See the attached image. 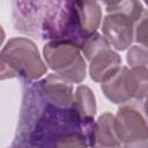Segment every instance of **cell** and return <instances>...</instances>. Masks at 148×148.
Returning a JSON list of instances; mask_svg holds the SVG:
<instances>
[{"label":"cell","mask_w":148,"mask_h":148,"mask_svg":"<svg viewBox=\"0 0 148 148\" xmlns=\"http://www.w3.org/2000/svg\"><path fill=\"white\" fill-rule=\"evenodd\" d=\"M5 31H3V29H2V27L0 25V46H1V44L3 43V40H5Z\"/></svg>","instance_id":"e0dca14e"},{"label":"cell","mask_w":148,"mask_h":148,"mask_svg":"<svg viewBox=\"0 0 148 148\" xmlns=\"http://www.w3.org/2000/svg\"><path fill=\"white\" fill-rule=\"evenodd\" d=\"M9 148H35V147H29V146H16V145H13L12 147Z\"/></svg>","instance_id":"ac0fdd59"},{"label":"cell","mask_w":148,"mask_h":148,"mask_svg":"<svg viewBox=\"0 0 148 148\" xmlns=\"http://www.w3.org/2000/svg\"><path fill=\"white\" fill-rule=\"evenodd\" d=\"M80 51L89 61V74L95 82L103 83L120 67L121 58L114 52L103 35L95 32L81 45Z\"/></svg>","instance_id":"8992f818"},{"label":"cell","mask_w":148,"mask_h":148,"mask_svg":"<svg viewBox=\"0 0 148 148\" xmlns=\"http://www.w3.org/2000/svg\"><path fill=\"white\" fill-rule=\"evenodd\" d=\"M90 127L81 121L73 104L58 106L45 97L38 81L27 82L13 145L54 148L59 140L71 134L80 133L88 139Z\"/></svg>","instance_id":"6da1fadb"},{"label":"cell","mask_w":148,"mask_h":148,"mask_svg":"<svg viewBox=\"0 0 148 148\" xmlns=\"http://www.w3.org/2000/svg\"><path fill=\"white\" fill-rule=\"evenodd\" d=\"M46 5L47 1L13 2V22L16 30L39 37Z\"/></svg>","instance_id":"9c48e42d"},{"label":"cell","mask_w":148,"mask_h":148,"mask_svg":"<svg viewBox=\"0 0 148 148\" xmlns=\"http://www.w3.org/2000/svg\"><path fill=\"white\" fill-rule=\"evenodd\" d=\"M126 60L131 68H147L148 65V52L147 46L133 45L130 47Z\"/></svg>","instance_id":"5bb4252c"},{"label":"cell","mask_w":148,"mask_h":148,"mask_svg":"<svg viewBox=\"0 0 148 148\" xmlns=\"http://www.w3.org/2000/svg\"><path fill=\"white\" fill-rule=\"evenodd\" d=\"M147 68H128L120 66L119 69L105 82L102 90L105 97L114 104H123L131 99L143 101L147 95Z\"/></svg>","instance_id":"5b68a950"},{"label":"cell","mask_w":148,"mask_h":148,"mask_svg":"<svg viewBox=\"0 0 148 148\" xmlns=\"http://www.w3.org/2000/svg\"><path fill=\"white\" fill-rule=\"evenodd\" d=\"M102 9L96 1H47L40 38L50 42H67L79 49L84 40L97 32Z\"/></svg>","instance_id":"7a4b0ae2"},{"label":"cell","mask_w":148,"mask_h":148,"mask_svg":"<svg viewBox=\"0 0 148 148\" xmlns=\"http://www.w3.org/2000/svg\"><path fill=\"white\" fill-rule=\"evenodd\" d=\"M73 108L84 125H92L96 114V99L89 87L81 84L76 88L75 95L73 96Z\"/></svg>","instance_id":"7c38bea8"},{"label":"cell","mask_w":148,"mask_h":148,"mask_svg":"<svg viewBox=\"0 0 148 148\" xmlns=\"http://www.w3.org/2000/svg\"><path fill=\"white\" fill-rule=\"evenodd\" d=\"M54 148H89L88 139L80 133L71 134L59 140Z\"/></svg>","instance_id":"9a60e30c"},{"label":"cell","mask_w":148,"mask_h":148,"mask_svg":"<svg viewBox=\"0 0 148 148\" xmlns=\"http://www.w3.org/2000/svg\"><path fill=\"white\" fill-rule=\"evenodd\" d=\"M47 71L36 44L24 37L10 38L0 52V81L20 77L31 82Z\"/></svg>","instance_id":"3957f363"},{"label":"cell","mask_w":148,"mask_h":148,"mask_svg":"<svg viewBox=\"0 0 148 148\" xmlns=\"http://www.w3.org/2000/svg\"><path fill=\"white\" fill-rule=\"evenodd\" d=\"M123 148H148L147 121L139 104H124L114 116Z\"/></svg>","instance_id":"52a82bcc"},{"label":"cell","mask_w":148,"mask_h":148,"mask_svg":"<svg viewBox=\"0 0 148 148\" xmlns=\"http://www.w3.org/2000/svg\"><path fill=\"white\" fill-rule=\"evenodd\" d=\"M135 23L136 21L133 17L123 12H108L102 25L103 37L106 39L110 46H113L118 51H124L130 47L134 40Z\"/></svg>","instance_id":"ba28073f"},{"label":"cell","mask_w":148,"mask_h":148,"mask_svg":"<svg viewBox=\"0 0 148 148\" xmlns=\"http://www.w3.org/2000/svg\"><path fill=\"white\" fill-rule=\"evenodd\" d=\"M134 40L142 46L147 45V12L134 25Z\"/></svg>","instance_id":"2e32d148"},{"label":"cell","mask_w":148,"mask_h":148,"mask_svg":"<svg viewBox=\"0 0 148 148\" xmlns=\"http://www.w3.org/2000/svg\"><path fill=\"white\" fill-rule=\"evenodd\" d=\"M88 146L89 148H123L113 114L105 112L92 123L88 133Z\"/></svg>","instance_id":"30bf717a"},{"label":"cell","mask_w":148,"mask_h":148,"mask_svg":"<svg viewBox=\"0 0 148 148\" xmlns=\"http://www.w3.org/2000/svg\"><path fill=\"white\" fill-rule=\"evenodd\" d=\"M106 13L111 10H119L123 12L131 17H133L136 22L142 17L146 9L143 8L140 1H117V2H105Z\"/></svg>","instance_id":"4fadbf2b"},{"label":"cell","mask_w":148,"mask_h":148,"mask_svg":"<svg viewBox=\"0 0 148 148\" xmlns=\"http://www.w3.org/2000/svg\"><path fill=\"white\" fill-rule=\"evenodd\" d=\"M38 84L45 97L61 108H69L73 104L72 83L57 74H49L38 81Z\"/></svg>","instance_id":"8fae6325"},{"label":"cell","mask_w":148,"mask_h":148,"mask_svg":"<svg viewBox=\"0 0 148 148\" xmlns=\"http://www.w3.org/2000/svg\"><path fill=\"white\" fill-rule=\"evenodd\" d=\"M43 54L49 67L71 83H80L86 79V62L80 49L67 42H47Z\"/></svg>","instance_id":"277c9868"}]
</instances>
